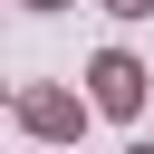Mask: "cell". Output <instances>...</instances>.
Masks as SVG:
<instances>
[{"instance_id":"1","label":"cell","mask_w":154,"mask_h":154,"mask_svg":"<svg viewBox=\"0 0 154 154\" xmlns=\"http://www.w3.org/2000/svg\"><path fill=\"white\" fill-rule=\"evenodd\" d=\"M87 96H96L106 116H135V106H144V67H135L125 48H106V58L87 67Z\"/></svg>"},{"instance_id":"2","label":"cell","mask_w":154,"mask_h":154,"mask_svg":"<svg viewBox=\"0 0 154 154\" xmlns=\"http://www.w3.org/2000/svg\"><path fill=\"white\" fill-rule=\"evenodd\" d=\"M19 125H29L38 144H67V135L87 125V106H77L67 87H29V96H19Z\"/></svg>"},{"instance_id":"3","label":"cell","mask_w":154,"mask_h":154,"mask_svg":"<svg viewBox=\"0 0 154 154\" xmlns=\"http://www.w3.org/2000/svg\"><path fill=\"white\" fill-rule=\"evenodd\" d=\"M106 10H116V19H154V0H106Z\"/></svg>"},{"instance_id":"4","label":"cell","mask_w":154,"mask_h":154,"mask_svg":"<svg viewBox=\"0 0 154 154\" xmlns=\"http://www.w3.org/2000/svg\"><path fill=\"white\" fill-rule=\"evenodd\" d=\"M29 10H67V0H29Z\"/></svg>"},{"instance_id":"5","label":"cell","mask_w":154,"mask_h":154,"mask_svg":"<svg viewBox=\"0 0 154 154\" xmlns=\"http://www.w3.org/2000/svg\"><path fill=\"white\" fill-rule=\"evenodd\" d=\"M135 154H154V144H135Z\"/></svg>"}]
</instances>
